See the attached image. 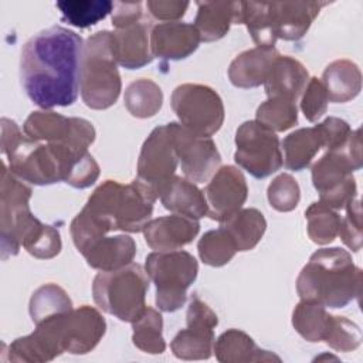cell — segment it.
Returning <instances> with one entry per match:
<instances>
[{
  "label": "cell",
  "mask_w": 363,
  "mask_h": 363,
  "mask_svg": "<svg viewBox=\"0 0 363 363\" xmlns=\"http://www.w3.org/2000/svg\"><path fill=\"white\" fill-rule=\"evenodd\" d=\"M82 50V38L61 26L28 38L21 50L20 81L37 106L47 111L77 101Z\"/></svg>",
  "instance_id": "1"
},
{
  "label": "cell",
  "mask_w": 363,
  "mask_h": 363,
  "mask_svg": "<svg viewBox=\"0 0 363 363\" xmlns=\"http://www.w3.org/2000/svg\"><path fill=\"white\" fill-rule=\"evenodd\" d=\"M1 152L14 176L37 186L65 182L86 189L99 177V166L88 150L30 139L9 118H1Z\"/></svg>",
  "instance_id": "2"
},
{
  "label": "cell",
  "mask_w": 363,
  "mask_h": 363,
  "mask_svg": "<svg viewBox=\"0 0 363 363\" xmlns=\"http://www.w3.org/2000/svg\"><path fill=\"white\" fill-rule=\"evenodd\" d=\"M156 199L155 193L138 179L129 184L105 180L71 223V237L77 250L82 252L112 230L143 231Z\"/></svg>",
  "instance_id": "3"
},
{
  "label": "cell",
  "mask_w": 363,
  "mask_h": 363,
  "mask_svg": "<svg viewBox=\"0 0 363 363\" xmlns=\"http://www.w3.org/2000/svg\"><path fill=\"white\" fill-rule=\"evenodd\" d=\"M362 271L352 255L339 247L320 248L313 252L296 279L301 299L318 302L328 308H343L360 294Z\"/></svg>",
  "instance_id": "4"
},
{
  "label": "cell",
  "mask_w": 363,
  "mask_h": 363,
  "mask_svg": "<svg viewBox=\"0 0 363 363\" xmlns=\"http://www.w3.org/2000/svg\"><path fill=\"white\" fill-rule=\"evenodd\" d=\"M105 330L106 322L99 311L82 305L37 323L34 335L47 353L55 359L64 352L72 354L91 352L99 343Z\"/></svg>",
  "instance_id": "5"
},
{
  "label": "cell",
  "mask_w": 363,
  "mask_h": 363,
  "mask_svg": "<svg viewBox=\"0 0 363 363\" xmlns=\"http://www.w3.org/2000/svg\"><path fill=\"white\" fill-rule=\"evenodd\" d=\"M121 88L113 34L108 30L98 31L84 44L79 69L81 98L91 109H106L116 102Z\"/></svg>",
  "instance_id": "6"
},
{
  "label": "cell",
  "mask_w": 363,
  "mask_h": 363,
  "mask_svg": "<svg viewBox=\"0 0 363 363\" xmlns=\"http://www.w3.org/2000/svg\"><path fill=\"white\" fill-rule=\"evenodd\" d=\"M360 167L362 142L360 129H356L342 147L328 150L312 166V183L319 191V201L333 210L345 208L357 197L353 172Z\"/></svg>",
  "instance_id": "7"
},
{
  "label": "cell",
  "mask_w": 363,
  "mask_h": 363,
  "mask_svg": "<svg viewBox=\"0 0 363 363\" xmlns=\"http://www.w3.org/2000/svg\"><path fill=\"white\" fill-rule=\"evenodd\" d=\"M147 289L146 271L139 264L130 262L119 269L98 272L92 284V296L104 312L122 322H133L146 309Z\"/></svg>",
  "instance_id": "8"
},
{
  "label": "cell",
  "mask_w": 363,
  "mask_h": 363,
  "mask_svg": "<svg viewBox=\"0 0 363 363\" xmlns=\"http://www.w3.org/2000/svg\"><path fill=\"white\" fill-rule=\"evenodd\" d=\"M145 271L156 285L157 308L174 312L186 303L187 289L197 278L199 264L187 251H153L146 257Z\"/></svg>",
  "instance_id": "9"
},
{
  "label": "cell",
  "mask_w": 363,
  "mask_h": 363,
  "mask_svg": "<svg viewBox=\"0 0 363 363\" xmlns=\"http://www.w3.org/2000/svg\"><path fill=\"white\" fill-rule=\"evenodd\" d=\"M0 230L1 258L7 259L18 254L27 234L38 224V218L30 211L31 189L3 163L0 186Z\"/></svg>",
  "instance_id": "10"
},
{
  "label": "cell",
  "mask_w": 363,
  "mask_h": 363,
  "mask_svg": "<svg viewBox=\"0 0 363 363\" xmlns=\"http://www.w3.org/2000/svg\"><path fill=\"white\" fill-rule=\"evenodd\" d=\"M173 112L180 125L201 138L214 135L224 122V105L220 95L201 84H182L170 98Z\"/></svg>",
  "instance_id": "11"
},
{
  "label": "cell",
  "mask_w": 363,
  "mask_h": 363,
  "mask_svg": "<svg viewBox=\"0 0 363 363\" xmlns=\"http://www.w3.org/2000/svg\"><path fill=\"white\" fill-rule=\"evenodd\" d=\"M234 160L257 179L268 177L281 169L284 157L279 139L258 121H247L235 133Z\"/></svg>",
  "instance_id": "12"
},
{
  "label": "cell",
  "mask_w": 363,
  "mask_h": 363,
  "mask_svg": "<svg viewBox=\"0 0 363 363\" xmlns=\"http://www.w3.org/2000/svg\"><path fill=\"white\" fill-rule=\"evenodd\" d=\"M24 133L34 140L64 145L74 149L88 150L95 140V128L82 118L64 116L52 111L31 112L24 125Z\"/></svg>",
  "instance_id": "13"
},
{
  "label": "cell",
  "mask_w": 363,
  "mask_h": 363,
  "mask_svg": "<svg viewBox=\"0 0 363 363\" xmlns=\"http://www.w3.org/2000/svg\"><path fill=\"white\" fill-rule=\"evenodd\" d=\"M187 328L177 332L170 347L177 359L204 360L214 347V328L218 325L216 312L197 295L190 301L186 313Z\"/></svg>",
  "instance_id": "14"
},
{
  "label": "cell",
  "mask_w": 363,
  "mask_h": 363,
  "mask_svg": "<svg viewBox=\"0 0 363 363\" xmlns=\"http://www.w3.org/2000/svg\"><path fill=\"white\" fill-rule=\"evenodd\" d=\"M177 162L170 123L157 126L142 145L136 179L157 197L162 186L174 176Z\"/></svg>",
  "instance_id": "15"
},
{
  "label": "cell",
  "mask_w": 363,
  "mask_h": 363,
  "mask_svg": "<svg viewBox=\"0 0 363 363\" xmlns=\"http://www.w3.org/2000/svg\"><path fill=\"white\" fill-rule=\"evenodd\" d=\"M170 126L183 174L193 183L207 182L221 164V156L216 143L211 138L190 133L180 123L170 122Z\"/></svg>",
  "instance_id": "16"
},
{
  "label": "cell",
  "mask_w": 363,
  "mask_h": 363,
  "mask_svg": "<svg viewBox=\"0 0 363 363\" xmlns=\"http://www.w3.org/2000/svg\"><path fill=\"white\" fill-rule=\"evenodd\" d=\"M203 193L208 206L207 216L220 223L242 207L248 196V186L242 172L228 164L213 174Z\"/></svg>",
  "instance_id": "17"
},
{
  "label": "cell",
  "mask_w": 363,
  "mask_h": 363,
  "mask_svg": "<svg viewBox=\"0 0 363 363\" xmlns=\"http://www.w3.org/2000/svg\"><path fill=\"white\" fill-rule=\"evenodd\" d=\"M326 1H271L269 18L275 38L296 41L309 30Z\"/></svg>",
  "instance_id": "18"
},
{
  "label": "cell",
  "mask_w": 363,
  "mask_h": 363,
  "mask_svg": "<svg viewBox=\"0 0 363 363\" xmlns=\"http://www.w3.org/2000/svg\"><path fill=\"white\" fill-rule=\"evenodd\" d=\"M150 23L145 18L115 28L113 54L116 62L126 69H138L153 61L150 48Z\"/></svg>",
  "instance_id": "19"
},
{
  "label": "cell",
  "mask_w": 363,
  "mask_h": 363,
  "mask_svg": "<svg viewBox=\"0 0 363 363\" xmlns=\"http://www.w3.org/2000/svg\"><path fill=\"white\" fill-rule=\"evenodd\" d=\"M200 231L196 218L172 214L149 220L143 228L147 245L155 251H176L190 244Z\"/></svg>",
  "instance_id": "20"
},
{
  "label": "cell",
  "mask_w": 363,
  "mask_h": 363,
  "mask_svg": "<svg viewBox=\"0 0 363 363\" xmlns=\"http://www.w3.org/2000/svg\"><path fill=\"white\" fill-rule=\"evenodd\" d=\"M200 41L199 31L190 23H160L150 31L152 54L160 60L187 58L197 50Z\"/></svg>",
  "instance_id": "21"
},
{
  "label": "cell",
  "mask_w": 363,
  "mask_h": 363,
  "mask_svg": "<svg viewBox=\"0 0 363 363\" xmlns=\"http://www.w3.org/2000/svg\"><path fill=\"white\" fill-rule=\"evenodd\" d=\"M309 81L308 69L296 58L279 55L264 82L268 98H286L294 102L305 91Z\"/></svg>",
  "instance_id": "22"
},
{
  "label": "cell",
  "mask_w": 363,
  "mask_h": 363,
  "mask_svg": "<svg viewBox=\"0 0 363 363\" xmlns=\"http://www.w3.org/2000/svg\"><path fill=\"white\" fill-rule=\"evenodd\" d=\"M279 57L275 47H255L238 54L230 64L228 78L237 88H255L267 81L274 61Z\"/></svg>",
  "instance_id": "23"
},
{
  "label": "cell",
  "mask_w": 363,
  "mask_h": 363,
  "mask_svg": "<svg viewBox=\"0 0 363 363\" xmlns=\"http://www.w3.org/2000/svg\"><path fill=\"white\" fill-rule=\"evenodd\" d=\"M163 207L174 214L201 218L208 214V206L204 193L190 180L180 176H173L159 190Z\"/></svg>",
  "instance_id": "24"
},
{
  "label": "cell",
  "mask_w": 363,
  "mask_h": 363,
  "mask_svg": "<svg viewBox=\"0 0 363 363\" xmlns=\"http://www.w3.org/2000/svg\"><path fill=\"white\" fill-rule=\"evenodd\" d=\"M241 1H199L194 27L200 40L211 43L223 38L231 24H240Z\"/></svg>",
  "instance_id": "25"
},
{
  "label": "cell",
  "mask_w": 363,
  "mask_h": 363,
  "mask_svg": "<svg viewBox=\"0 0 363 363\" xmlns=\"http://www.w3.org/2000/svg\"><path fill=\"white\" fill-rule=\"evenodd\" d=\"M91 268L113 271L130 264L136 254V244L132 237L121 234L102 237L88 245L82 252Z\"/></svg>",
  "instance_id": "26"
},
{
  "label": "cell",
  "mask_w": 363,
  "mask_h": 363,
  "mask_svg": "<svg viewBox=\"0 0 363 363\" xmlns=\"http://www.w3.org/2000/svg\"><path fill=\"white\" fill-rule=\"evenodd\" d=\"M213 352L221 363L281 362L277 354L258 347L251 336L238 329H228L223 332L214 342Z\"/></svg>",
  "instance_id": "27"
},
{
  "label": "cell",
  "mask_w": 363,
  "mask_h": 363,
  "mask_svg": "<svg viewBox=\"0 0 363 363\" xmlns=\"http://www.w3.org/2000/svg\"><path fill=\"white\" fill-rule=\"evenodd\" d=\"M322 84L332 102L343 104L356 98L362 89L360 68L350 60L330 62L322 75Z\"/></svg>",
  "instance_id": "28"
},
{
  "label": "cell",
  "mask_w": 363,
  "mask_h": 363,
  "mask_svg": "<svg viewBox=\"0 0 363 363\" xmlns=\"http://www.w3.org/2000/svg\"><path fill=\"white\" fill-rule=\"evenodd\" d=\"M220 227L231 235L237 251H250L261 241L267 230V221L257 208H240L220 221Z\"/></svg>",
  "instance_id": "29"
},
{
  "label": "cell",
  "mask_w": 363,
  "mask_h": 363,
  "mask_svg": "<svg viewBox=\"0 0 363 363\" xmlns=\"http://www.w3.org/2000/svg\"><path fill=\"white\" fill-rule=\"evenodd\" d=\"M285 167L294 172L306 169L316 153L323 147V136L318 125L291 132L282 142Z\"/></svg>",
  "instance_id": "30"
},
{
  "label": "cell",
  "mask_w": 363,
  "mask_h": 363,
  "mask_svg": "<svg viewBox=\"0 0 363 363\" xmlns=\"http://www.w3.org/2000/svg\"><path fill=\"white\" fill-rule=\"evenodd\" d=\"M123 102L132 116L142 119L150 118L160 111L163 104V92L155 81L140 78L128 85Z\"/></svg>",
  "instance_id": "31"
},
{
  "label": "cell",
  "mask_w": 363,
  "mask_h": 363,
  "mask_svg": "<svg viewBox=\"0 0 363 363\" xmlns=\"http://www.w3.org/2000/svg\"><path fill=\"white\" fill-rule=\"evenodd\" d=\"M330 313L326 312V306L302 299L294 309L292 325L295 330L308 342L323 340Z\"/></svg>",
  "instance_id": "32"
},
{
  "label": "cell",
  "mask_w": 363,
  "mask_h": 363,
  "mask_svg": "<svg viewBox=\"0 0 363 363\" xmlns=\"http://www.w3.org/2000/svg\"><path fill=\"white\" fill-rule=\"evenodd\" d=\"M62 20L79 28H86L104 20L113 9L109 0H62L57 1Z\"/></svg>",
  "instance_id": "33"
},
{
  "label": "cell",
  "mask_w": 363,
  "mask_h": 363,
  "mask_svg": "<svg viewBox=\"0 0 363 363\" xmlns=\"http://www.w3.org/2000/svg\"><path fill=\"white\" fill-rule=\"evenodd\" d=\"M133 345L145 353L160 354L166 349V343L162 335L163 319L162 315L153 309L146 306L145 312L132 322Z\"/></svg>",
  "instance_id": "34"
},
{
  "label": "cell",
  "mask_w": 363,
  "mask_h": 363,
  "mask_svg": "<svg viewBox=\"0 0 363 363\" xmlns=\"http://www.w3.org/2000/svg\"><path fill=\"white\" fill-rule=\"evenodd\" d=\"M240 23L245 24L254 43L258 47L272 48L277 38L272 31L269 7L265 1H241Z\"/></svg>",
  "instance_id": "35"
},
{
  "label": "cell",
  "mask_w": 363,
  "mask_h": 363,
  "mask_svg": "<svg viewBox=\"0 0 363 363\" xmlns=\"http://www.w3.org/2000/svg\"><path fill=\"white\" fill-rule=\"evenodd\" d=\"M69 309H72L69 296L55 284H45L40 286L30 299V316L35 325Z\"/></svg>",
  "instance_id": "36"
},
{
  "label": "cell",
  "mask_w": 363,
  "mask_h": 363,
  "mask_svg": "<svg viewBox=\"0 0 363 363\" xmlns=\"http://www.w3.org/2000/svg\"><path fill=\"white\" fill-rule=\"evenodd\" d=\"M308 220V235L309 238L319 245L332 242L339 234L340 216L336 210L319 203H312L305 211Z\"/></svg>",
  "instance_id": "37"
},
{
  "label": "cell",
  "mask_w": 363,
  "mask_h": 363,
  "mask_svg": "<svg viewBox=\"0 0 363 363\" xmlns=\"http://www.w3.org/2000/svg\"><path fill=\"white\" fill-rule=\"evenodd\" d=\"M255 115V121L272 132H284L298 122L296 102L286 98H268L258 106Z\"/></svg>",
  "instance_id": "38"
},
{
  "label": "cell",
  "mask_w": 363,
  "mask_h": 363,
  "mask_svg": "<svg viewBox=\"0 0 363 363\" xmlns=\"http://www.w3.org/2000/svg\"><path fill=\"white\" fill-rule=\"evenodd\" d=\"M201 261L211 267H223L231 261L237 248L231 235L221 227L203 234L197 244Z\"/></svg>",
  "instance_id": "39"
},
{
  "label": "cell",
  "mask_w": 363,
  "mask_h": 363,
  "mask_svg": "<svg viewBox=\"0 0 363 363\" xmlns=\"http://www.w3.org/2000/svg\"><path fill=\"white\" fill-rule=\"evenodd\" d=\"M323 342L336 352H352L360 346L362 332L350 319L330 315Z\"/></svg>",
  "instance_id": "40"
},
{
  "label": "cell",
  "mask_w": 363,
  "mask_h": 363,
  "mask_svg": "<svg viewBox=\"0 0 363 363\" xmlns=\"http://www.w3.org/2000/svg\"><path fill=\"white\" fill-rule=\"evenodd\" d=\"M23 247L30 255L38 259L54 258L61 251L60 231L55 227L40 221L34 227V230L26 237V240L23 241Z\"/></svg>",
  "instance_id": "41"
},
{
  "label": "cell",
  "mask_w": 363,
  "mask_h": 363,
  "mask_svg": "<svg viewBox=\"0 0 363 363\" xmlns=\"http://www.w3.org/2000/svg\"><path fill=\"white\" fill-rule=\"evenodd\" d=\"M268 201L271 207L278 211L294 210L301 199V189L298 182L288 173L277 176L268 186Z\"/></svg>",
  "instance_id": "42"
},
{
  "label": "cell",
  "mask_w": 363,
  "mask_h": 363,
  "mask_svg": "<svg viewBox=\"0 0 363 363\" xmlns=\"http://www.w3.org/2000/svg\"><path fill=\"white\" fill-rule=\"evenodd\" d=\"M346 216L340 220L339 234L343 244L352 251L362 248V207L360 200L354 197L346 204Z\"/></svg>",
  "instance_id": "43"
},
{
  "label": "cell",
  "mask_w": 363,
  "mask_h": 363,
  "mask_svg": "<svg viewBox=\"0 0 363 363\" xmlns=\"http://www.w3.org/2000/svg\"><path fill=\"white\" fill-rule=\"evenodd\" d=\"M328 102L329 98L322 81L316 77L309 78L301 101V109L305 118L309 122H318L326 113Z\"/></svg>",
  "instance_id": "44"
},
{
  "label": "cell",
  "mask_w": 363,
  "mask_h": 363,
  "mask_svg": "<svg viewBox=\"0 0 363 363\" xmlns=\"http://www.w3.org/2000/svg\"><path fill=\"white\" fill-rule=\"evenodd\" d=\"M318 126L323 136V147H326L328 150L342 147L352 133L350 125L336 116L326 118L323 122L318 123Z\"/></svg>",
  "instance_id": "45"
},
{
  "label": "cell",
  "mask_w": 363,
  "mask_h": 363,
  "mask_svg": "<svg viewBox=\"0 0 363 363\" xmlns=\"http://www.w3.org/2000/svg\"><path fill=\"white\" fill-rule=\"evenodd\" d=\"M149 13L156 20L163 21H176L182 18L189 7V1H176V0H149L146 1Z\"/></svg>",
  "instance_id": "46"
},
{
  "label": "cell",
  "mask_w": 363,
  "mask_h": 363,
  "mask_svg": "<svg viewBox=\"0 0 363 363\" xmlns=\"http://www.w3.org/2000/svg\"><path fill=\"white\" fill-rule=\"evenodd\" d=\"M140 18H143L140 3H115V11L112 14V26L115 28L138 21Z\"/></svg>",
  "instance_id": "47"
}]
</instances>
